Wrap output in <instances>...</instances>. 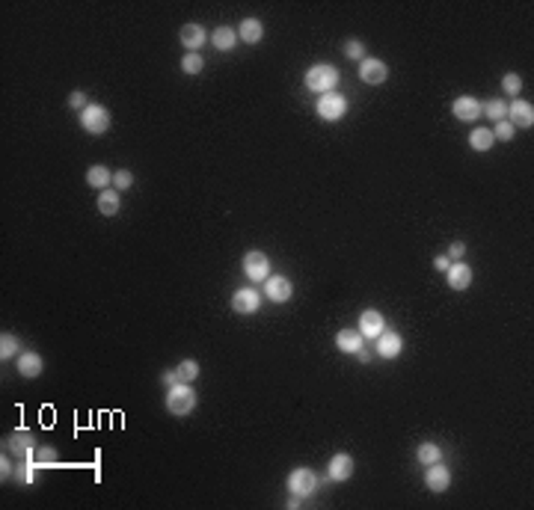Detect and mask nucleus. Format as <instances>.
<instances>
[{"instance_id":"1","label":"nucleus","mask_w":534,"mask_h":510,"mask_svg":"<svg viewBox=\"0 0 534 510\" xmlns=\"http://www.w3.org/2000/svg\"><path fill=\"white\" fill-rule=\"evenodd\" d=\"M306 89L312 92L324 95V92H335V84H338V68L329 66V62H315V66H309L306 71Z\"/></svg>"},{"instance_id":"2","label":"nucleus","mask_w":534,"mask_h":510,"mask_svg":"<svg viewBox=\"0 0 534 510\" xmlns=\"http://www.w3.org/2000/svg\"><path fill=\"white\" fill-rule=\"evenodd\" d=\"M166 409L173 416H190L196 409V392L190 389V383H178V386L166 389Z\"/></svg>"},{"instance_id":"3","label":"nucleus","mask_w":534,"mask_h":510,"mask_svg":"<svg viewBox=\"0 0 534 510\" xmlns=\"http://www.w3.org/2000/svg\"><path fill=\"white\" fill-rule=\"evenodd\" d=\"M80 128L86 133H95V137H101V133L110 131V110L101 104H89L86 110H80Z\"/></svg>"},{"instance_id":"4","label":"nucleus","mask_w":534,"mask_h":510,"mask_svg":"<svg viewBox=\"0 0 534 510\" xmlns=\"http://www.w3.org/2000/svg\"><path fill=\"white\" fill-rule=\"evenodd\" d=\"M315 110L324 122H338V119H344V113H347V98L342 92H324V95H318Z\"/></svg>"},{"instance_id":"5","label":"nucleus","mask_w":534,"mask_h":510,"mask_svg":"<svg viewBox=\"0 0 534 510\" xmlns=\"http://www.w3.org/2000/svg\"><path fill=\"white\" fill-rule=\"evenodd\" d=\"M288 493L297 498H309L318 493V475L312 469H294L288 475Z\"/></svg>"},{"instance_id":"6","label":"nucleus","mask_w":534,"mask_h":510,"mask_svg":"<svg viewBox=\"0 0 534 510\" xmlns=\"http://www.w3.org/2000/svg\"><path fill=\"white\" fill-rule=\"evenodd\" d=\"M244 273H246V279H253V282H264L267 276H270V258H267L262 249H249L244 255Z\"/></svg>"},{"instance_id":"7","label":"nucleus","mask_w":534,"mask_h":510,"mask_svg":"<svg viewBox=\"0 0 534 510\" xmlns=\"http://www.w3.org/2000/svg\"><path fill=\"white\" fill-rule=\"evenodd\" d=\"M262 309V294L255 288H238L231 294V311L235 315H255Z\"/></svg>"},{"instance_id":"8","label":"nucleus","mask_w":534,"mask_h":510,"mask_svg":"<svg viewBox=\"0 0 534 510\" xmlns=\"http://www.w3.org/2000/svg\"><path fill=\"white\" fill-rule=\"evenodd\" d=\"M359 77H362V84H368V86H380V84H386V77H389V66L377 57H365L359 62Z\"/></svg>"},{"instance_id":"9","label":"nucleus","mask_w":534,"mask_h":510,"mask_svg":"<svg viewBox=\"0 0 534 510\" xmlns=\"http://www.w3.org/2000/svg\"><path fill=\"white\" fill-rule=\"evenodd\" d=\"M507 122H511L513 128H531V125H534V107H531V101L513 98V101L507 104Z\"/></svg>"},{"instance_id":"10","label":"nucleus","mask_w":534,"mask_h":510,"mask_svg":"<svg viewBox=\"0 0 534 510\" xmlns=\"http://www.w3.org/2000/svg\"><path fill=\"white\" fill-rule=\"evenodd\" d=\"M6 451L9 454H15V457H33V451H36V439H33V433L30 431H12L9 433V439H6Z\"/></svg>"},{"instance_id":"11","label":"nucleus","mask_w":534,"mask_h":510,"mask_svg":"<svg viewBox=\"0 0 534 510\" xmlns=\"http://www.w3.org/2000/svg\"><path fill=\"white\" fill-rule=\"evenodd\" d=\"M451 110H454V116H457L460 122H475V119L484 116V104H481L475 95H460L457 101L451 104Z\"/></svg>"},{"instance_id":"12","label":"nucleus","mask_w":534,"mask_h":510,"mask_svg":"<svg viewBox=\"0 0 534 510\" xmlns=\"http://www.w3.org/2000/svg\"><path fill=\"white\" fill-rule=\"evenodd\" d=\"M424 487L431 489V493H445V489L451 487V472L440 463H431V466L424 469Z\"/></svg>"},{"instance_id":"13","label":"nucleus","mask_w":534,"mask_h":510,"mask_svg":"<svg viewBox=\"0 0 534 510\" xmlns=\"http://www.w3.org/2000/svg\"><path fill=\"white\" fill-rule=\"evenodd\" d=\"M264 291H267V300L270 303H288L291 294H294V285H291L288 276H267Z\"/></svg>"},{"instance_id":"14","label":"nucleus","mask_w":534,"mask_h":510,"mask_svg":"<svg viewBox=\"0 0 534 510\" xmlns=\"http://www.w3.org/2000/svg\"><path fill=\"white\" fill-rule=\"evenodd\" d=\"M374 342H377V353L383 359H395V356H400V350H404V338H400V333H395V329H383Z\"/></svg>"},{"instance_id":"15","label":"nucleus","mask_w":534,"mask_h":510,"mask_svg":"<svg viewBox=\"0 0 534 510\" xmlns=\"http://www.w3.org/2000/svg\"><path fill=\"white\" fill-rule=\"evenodd\" d=\"M178 42L187 48V53H199V48L208 42V33H205L202 24H184L178 30Z\"/></svg>"},{"instance_id":"16","label":"nucleus","mask_w":534,"mask_h":510,"mask_svg":"<svg viewBox=\"0 0 534 510\" xmlns=\"http://www.w3.org/2000/svg\"><path fill=\"white\" fill-rule=\"evenodd\" d=\"M327 475H329V481H351L353 478V457L351 454H335V457H329V463H327Z\"/></svg>"},{"instance_id":"17","label":"nucleus","mask_w":534,"mask_h":510,"mask_svg":"<svg viewBox=\"0 0 534 510\" xmlns=\"http://www.w3.org/2000/svg\"><path fill=\"white\" fill-rule=\"evenodd\" d=\"M445 282L451 291H466L472 285V267L463 262H451V267L445 270Z\"/></svg>"},{"instance_id":"18","label":"nucleus","mask_w":534,"mask_h":510,"mask_svg":"<svg viewBox=\"0 0 534 510\" xmlns=\"http://www.w3.org/2000/svg\"><path fill=\"white\" fill-rule=\"evenodd\" d=\"M383 329H386V318H383L377 309H365L362 315H359V333H362V338H377Z\"/></svg>"},{"instance_id":"19","label":"nucleus","mask_w":534,"mask_h":510,"mask_svg":"<svg viewBox=\"0 0 534 510\" xmlns=\"http://www.w3.org/2000/svg\"><path fill=\"white\" fill-rule=\"evenodd\" d=\"M42 368H44V359L36 350H24L18 356V374H21L24 380H36L42 374Z\"/></svg>"},{"instance_id":"20","label":"nucleus","mask_w":534,"mask_h":510,"mask_svg":"<svg viewBox=\"0 0 534 510\" xmlns=\"http://www.w3.org/2000/svg\"><path fill=\"white\" fill-rule=\"evenodd\" d=\"M335 347L342 353H359L365 347V338H362L359 329H342V333L335 335Z\"/></svg>"},{"instance_id":"21","label":"nucleus","mask_w":534,"mask_h":510,"mask_svg":"<svg viewBox=\"0 0 534 510\" xmlns=\"http://www.w3.org/2000/svg\"><path fill=\"white\" fill-rule=\"evenodd\" d=\"M262 36H264V24L258 21V18H244V21H240L238 39L244 44H258V42H262Z\"/></svg>"},{"instance_id":"22","label":"nucleus","mask_w":534,"mask_h":510,"mask_svg":"<svg viewBox=\"0 0 534 510\" xmlns=\"http://www.w3.org/2000/svg\"><path fill=\"white\" fill-rule=\"evenodd\" d=\"M86 184L92 187V190L101 193V190H107V187L113 184V173H110V169H107L104 164H95V166L86 169Z\"/></svg>"},{"instance_id":"23","label":"nucleus","mask_w":534,"mask_h":510,"mask_svg":"<svg viewBox=\"0 0 534 510\" xmlns=\"http://www.w3.org/2000/svg\"><path fill=\"white\" fill-rule=\"evenodd\" d=\"M122 208V199H119V190L116 187H107V190L98 193V211L104 214V217H116Z\"/></svg>"},{"instance_id":"24","label":"nucleus","mask_w":534,"mask_h":510,"mask_svg":"<svg viewBox=\"0 0 534 510\" xmlns=\"http://www.w3.org/2000/svg\"><path fill=\"white\" fill-rule=\"evenodd\" d=\"M211 42H214V48H217V51H231L238 44V30H235V27H229V24H222V27H217V30L211 33Z\"/></svg>"},{"instance_id":"25","label":"nucleus","mask_w":534,"mask_h":510,"mask_svg":"<svg viewBox=\"0 0 534 510\" xmlns=\"http://www.w3.org/2000/svg\"><path fill=\"white\" fill-rule=\"evenodd\" d=\"M416 460L422 463V466H431V463H440L442 460V448L436 442H422L416 448Z\"/></svg>"},{"instance_id":"26","label":"nucleus","mask_w":534,"mask_h":510,"mask_svg":"<svg viewBox=\"0 0 534 510\" xmlns=\"http://www.w3.org/2000/svg\"><path fill=\"white\" fill-rule=\"evenodd\" d=\"M493 142H496V137H493V131H490V128H475L469 133V146L475 151H490V149H493Z\"/></svg>"},{"instance_id":"27","label":"nucleus","mask_w":534,"mask_h":510,"mask_svg":"<svg viewBox=\"0 0 534 510\" xmlns=\"http://www.w3.org/2000/svg\"><path fill=\"white\" fill-rule=\"evenodd\" d=\"M21 350V342H18V335H12V333H3L0 335V359H12V356Z\"/></svg>"},{"instance_id":"28","label":"nucleus","mask_w":534,"mask_h":510,"mask_svg":"<svg viewBox=\"0 0 534 510\" xmlns=\"http://www.w3.org/2000/svg\"><path fill=\"white\" fill-rule=\"evenodd\" d=\"M175 371H178V380H181V383H193L196 377H199V362H196V359H181L175 365Z\"/></svg>"},{"instance_id":"29","label":"nucleus","mask_w":534,"mask_h":510,"mask_svg":"<svg viewBox=\"0 0 534 510\" xmlns=\"http://www.w3.org/2000/svg\"><path fill=\"white\" fill-rule=\"evenodd\" d=\"M484 116H490L493 122H502V119H507V104L502 101V98H490V101L484 104Z\"/></svg>"},{"instance_id":"30","label":"nucleus","mask_w":534,"mask_h":510,"mask_svg":"<svg viewBox=\"0 0 534 510\" xmlns=\"http://www.w3.org/2000/svg\"><path fill=\"white\" fill-rule=\"evenodd\" d=\"M502 89H505V95L516 98V95H520V89H522V77L516 75V71H507V75L502 77Z\"/></svg>"},{"instance_id":"31","label":"nucleus","mask_w":534,"mask_h":510,"mask_svg":"<svg viewBox=\"0 0 534 510\" xmlns=\"http://www.w3.org/2000/svg\"><path fill=\"white\" fill-rule=\"evenodd\" d=\"M202 68H205V60L199 57V53H184V60H181V71H184V75H199Z\"/></svg>"},{"instance_id":"32","label":"nucleus","mask_w":534,"mask_h":510,"mask_svg":"<svg viewBox=\"0 0 534 510\" xmlns=\"http://www.w3.org/2000/svg\"><path fill=\"white\" fill-rule=\"evenodd\" d=\"M344 57L362 62V60H365V42H359V39H347V42H344Z\"/></svg>"},{"instance_id":"33","label":"nucleus","mask_w":534,"mask_h":510,"mask_svg":"<svg viewBox=\"0 0 534 510\" xmlns=\"http://www.w3.org/2000/svg\"><path fill=\"white\" fill-rule=\"evenodd\" d=\"M513 125L511 122H507V119H502V122H496V128H493V137L496 140H502V142H511L513 140Z\"/></svg>"},{"instance_id":"34","label":"nucleus","mask_w":534,"mask_h":510,"mask_svg":"<svg viewBox=\"0 0 534 510\" xmlns=\"http://www.w3.org/2000/svg\"><path fill=\"white\" fill-rule=\"evenodd\" d=\"M134 184V175L128 173V169H119V173H113V187H116V190H128V187Z\"/></svg>"},{"instance_id":"35","label":"nucleus","mask_w":534,"mask_h":510,"mask_svg":"<svg viewBox=\"0 0 534 510\" xmlns=\"http://www.w3.org/2000/svg\"><path fill=\"white\" fill-rule=\"evenodd\" d=\"M68 107H71V110H86V107H89V98H86V92H80V89H75V92H71L68 95Z\"/></svg>"},{"instance_id":"36","label":"nucleus","mask_w":534,"mask_h":510,"mask_svg":"<svg viewBox=\"0 0 534 510\" xmlns=\"http://www.w3.org/2000/svg\"><path fill=\"white\" fill-rule=\"evenodd\" d=\"M33 460H36V463H53V460H57V451H53V448H44V445H36Z\"/></svg>"},{"instance_id":"37","label":"nucleus","mask_w":534,"mask_h":510,"mask_svg":"<svg viewBox=\"0 0 534 510\" xmlns=\"http://www.w3.org/2000/svg\"><path fill=\"white\" fill-rule=\"evenodd\" d=\"M12 478L18 481V484H33L36 481V472L30 466H18V472H12Z\"/></svg>"},{"instance_id":"38","label":"nucleus","mask_w":534,"mask_h":510,"mask_svg":"<svg viewBox=\"0 0 534 510\" xmlns=\"http://www.w3.org/2000/svg\"><path fill=\"white\" fill-rule=\"evenodd\" d=\"M463 253H466V244H463V240H454V244L448 246V258H451V262H460Z\"/></svg>"},{"instance_id":"39","label":"nucleus","mask_w":534,"mask_h":510,"mask_svg":"<svg viewBox=\"0 0 534 510\" xmlns=\"http://www.w3.org/2000/svg\"><path fill=\"white\" fill-rule=\"evenodd\" d=\"M160 380H164L166 389H173V386H178V383H181V380H178V371H164V377H160Z\"/></svg>"},{"instance_id":"40","label":"nucleus","mask_w":534,"mask_h":510,"mask_svg":"<svg viewBox=\"0 0 534 510\" xmlns=\"http://www.w3.org/2000/svg\"><path fill=\"white\" fill-rule=\"evenodd\" d=\"M433 267H436V270H440V273H445V270H448V267H451V258H448V255H436Z\"/></svg>"},{"instance_id":"41","label":"nucleus","mask_w":534,"mask_h":510,"mask_svg":"<svg viewBox=\"0 0 534 510\" xmlns=\"http://www.w3.org/2000/svg\"><path fill=\"white\" fill-rule=\"evenodd\" d=\"M9 475H12V466H9V460H6V454H3V460H0V478H9Z\"/></svg>"}]
</instances>
